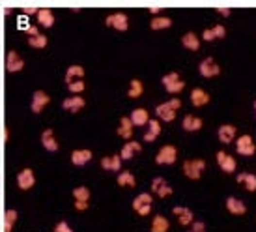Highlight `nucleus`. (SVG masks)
<instances>
[{"instance_id": "f257e3e1", "label": "nucleus", "mask_w": 256, "mask_h": 232, "mask_svg": "<svg viewBox=\"0 0 256 232\" xmlns=\"http://www.w3.org/2000/svg\"><path fill=\"white\" fill-rule=\"evenodd\" d=\"M182 171L185 174V178H189V180H200L204 171H206V161L200 158L185 159L182 165Z\"/></svg>"}, {"instance_id": "f03ea898", "label": "nucleus", "mask_w": 256, "mask_h": 232, "mask_svg": "<svg viewBox=\"0 0 256 232\" xmlns=\"http://www.w3.org/2000/svg\"><path fill=\"white\" fill-rule=\"evenodd\" d=\"M152 204H154V196L150 195L148 191H142L135 196L133 200V210L140 215V217H146L152 214Z\"/></svg>"}, {"instance_id": "7ed1b4c3", "label": "nucleus", "mask_w": 256, "mask_h": 232, "mask_svg": "<svg viewBox=\"0 0 256 232\" xmlns=\"http://www.w3.org/2000/svg\"><path fill=\"white\" fill-rule=\"evenodd\" d=\"M15 182H17V187L21 191H30L36 185V172H34V169H30V167L21 169L17 172V176H15Z\"/></svg>"}, {"instance_id": "20e7f679", "label": "nucleus", "mask_w": 256, "mask_h": 232, "mask_svg": "<svg viewBox=\"0 0 256 232\" xmlns=\"http://www.w3.org/2000/svg\"><path fill=\"white\" fill-rule=\"evenodd\" d=\"M105 26L114 28V30H118V32H125V30L129 28V17H127L123 12L109 13V15L105 17Z\"/></svg>"}, {"instance_id": "39448f33", "label": "nucleus", "mask_w": 256, "mask_h": 232, "mask_svg": "<svg viewBox=\"0 0 256 232\" xmlns=\"http://www.w3.org/2000/svg\"><path fill=\"white\" fill-rule=\"evenodd\" d=\"M176 161H178V148L174 144H165L159 148L157 156H155L157 165H174Z\"/></svg>"}, {"instance_id": "423d86ee", "label": "nucleus", "mask_w": 256, "mask_h": 232, "mask_svg": "<svg viewBox=\"0 0 256 232\" xmlns=\"http://www.w3.org/2000/svg\"><path fill=\"white\" fill-rule=\"evenodd\" d=\"M198 73L202 75L204 79H213V77L221 75V66L213 56H206L204 60L198 64Z\"/></svg>"}, {"instance_id": "0eeeda50", "label": "nucleus", "mask_w": 256, "mask_h": 232, "mask_svg": "<svg viewBox=\"0 0 256 232\" xmlns=\"http://www.w3.org/2000/svg\"><path fill=\"white\" fill-rule=\"evenodd\" d=\"M236 152L239 156H245V158H251L256 154V144L253 141L251 135H239V139H236Z\"/></svg>"}, {"instance_id": "6e6552de", "label": "nucleus", "mask_w": 256, "mask_h": 232, "mask_svg": "<svg viewBox=\"0 0 256 232\" xmlns=\"http://www.w3.org/2000/svg\"><path fill=\"white\" fill-rule=\"evenodd\" d=\"M215 161H217L219 169L224 172V174H234L236 169H238V161H236V158L230 156V154H226V152H222V150H219V152L215 154Z\"/></svg>"}, {"instance_id": "1a4fd4ad", "label": "nucleus", "mask_w": 256, "mask_h": 232, "mask_svg": "<svg viewBox=\"0 0 256 232\" xmlns=\"http://www.w3.org/2000/svg\"><path fill=\"white\" fill-rule=\"evenodd\" d=\"M6 70L10 73H19L25 70V58L17 53V51L10 49L6 53Z\"/></svg>"}, {"instance_id": "9d476101", "label": "nucleus", "mask_w": 256, "mask_h": 232, "mask_svg": "<svg viewBox=\"0 0 256 232\" xmlns=\"http://www.w3.org/2000/svg\"><path fill=\"white\" fill-rule=\"evenodd\" d=\"M51 103V96L45 92V90H36L34 94H32V103H30V109L34 114H39L41 110L45 109L47 105Z\"/></svg>"}, {"instance_id": "9b49d317", "label": "nucleus", "mask_w": 256, "mask_h": 232, "mask_svg": "<svg viewBox=\"0 0 256 232\" xmlns=\"http://www.w3.org/2000/svg\"><path fill=\"white\" fill-rule=\"evenodd\" d=\"M236 137H238V127L234 125V124H222L219 125V129H217V139H219V143L222 144H230L236 141Z\"/></svg>"}, {"instance_id": "f8f14e48", "label": "nucleus", "mask_w": 256, "mask_h": 232, "mask_svg": "<svg viewBox=\"0 0 256 232\" xmlns=\"http://www.w3.org/2000/svg\"><path fill=\"white\" fill-rule=\"evenodd\" d=\"M41 146L45 148L47 152H58L60 150V141L56 139V135H54V131L51 127H47L41 133Z\"/></svg>"}, {"instance_id": "ddd939ff", "label": "nucleus", "mask_w": 256, "mask_h": 232, "mask_svg": "<svg viewBox=\"0 0 256 232\" xmlns=\"http://www.w3.org/2000/svg\"><path fill=\"white\" fill-rule=\"evenodd\" d=\"M94 158V154H92V150H88V148H77L71 152V163H73L75 167H85L88 165L90 161Z\"/></svg>"}, {"instance_id": "4468645a", "label": "nucleus", "mask_w": 256, "mask_h": 232, "mask_svg": "<svg viewBox=\"0 0 256 232\" xmlns=\"http://www.w3.org/2000/svg\"><path fill=\"white\" fill-rule=\"evenodd\" d=\"M86 107V99L83 96H69L62 101V109L68 112H81Z\"/></svg>"}, {"instance_id": "2eb2a0df", "label": "nucleus", "mask_w": 256, "mask_h": 232, "mask_svg": "<svg viewBox=\"0 0 256 232\" xmlns=\"http://www.w3.org/2000/svg\"><path fill=\"white\" fill-rule=\"evenodd\" d=\"M176 110L172 109L171 105L165 101V103H159L157 107H155V116H157L159 122H174L176 120Z\"/></svg>"}, {"instance_id": "dca6fc26", "label": "nucleus", "mask_w": 256, "mask_h": 232, "mask_svg": "<svg viewBox=\"0 0 256 232\" xmlns=\"http://www.w3.org/2000/svg\"><path fill=\"white\" fill-rule=\"evenodd\" d=\"M172 214L178 217L182 227H191V223L195 221V214L187 206H174L172 208Z\"/></svg>"}, {"instance_id": "f3484780", "label": "nucleus", "mask_w": 256, "mask_h": 232, "mask_svg": "<svg viewBox=\"0 0 256 232\" xmlns=\"http://www.w3.org/2000/svg\"><path fill=\"white\" fill-rule=\"evenodd\" d=\"M202 118L200 116H195V114H185L182 120V127L185 131H189V133H196V131H200L202 129Z\"/></svg>"}, {"instance_id": "a211bd4d", "label": "nucleus", "mask_w": 256, "mask_h": 232, "mask_svg": "<svg viewBox=\"0 0 256 232\" xmlns=\"http://www.w3.org/2000/svg\"><path fill=\"white\" fill-rule=\"evenodd\" d=\"M209 101H211V96L207 94L204 88L195 86V88L191 90V103H193L195 107H206Z\"/></svg>"}, {"instance_id": "6ab92c4d", "label": "nucleus", "mask_w": 256, "mask_h": 232, "mask_svg": "<svg viewBox=\"0 0 256 232\" xmlns=\"http://www.w3.org/2000/svg\"><path fill=\"white\" fill-rule=\"evenodd\" d=\"M142 150V144L138 143V141H127L125 144L122 146V150H120V158H122V161H129V159H133L135 154H138Z\"/></svg>"}, {"instance_id": "aec40b11", "label": "nucleus", "mask_w": 256, "mask_h": 232, "mask_svg": "<svg viewBox=\"0 0 256 232\" xmlns=\"http://www.w3.org/2000/svg\"><path fill=\"white\" fill-rule=\"evenodd\" d=\"M36 19H37V26H43V28H51V26H54V13L52 10L49 8H39L36 13Z\"/></svg>"}, {"instance_id": "412c9836", "label": "nucleus", "mask_w": 256, "mask_h": 232, "mask_svg": "<svg viewBox=\"0 0 256 232\" xmlns=\"http://www.w3.org/2000/svg\"><path fill=\"white\" fill-rule=\"evenodd\" d=\"M224 206H226V210L230 212L232 215H245L247 214V204H245L243 200L236 198V196H228L226 202H224Z\"/></svg>"}, {"instance_id": "4be33fe9", "label": "nucleus", "mask_w": 256, "mask_h": 232, "mask_svg": "<svg viewBox=\"0 0 256 232\" xmlns=\"http://www.w3.org/2000/svg\"><path fill=\"white\" fill-rule=\"evenodd\" d=\"M146 125H148V129H146V133H144V141H146V143H154L159 135H161V131H163V125H161V122H159L157 118H150V122H148Z\"/></svg>"}, {"instance_id": "5701e85b", "label": "nucleus", "mask_w": 256, "mask_h": 232, "mask_svg": "<svg viewBox=\"0 0 256 232\" xmlns=\"http://www.w3.org/2000/svg\"><path fill=\"white\" fill-rule=\"evenodd\" d=\"M129 120L133 122L135 127H142V125H146L150 122V112H148L144 107H137V109L129 114Z\"/></svg>"}, {"instance_id": "b1692460", "label": "nucleus", "mask_w": 256, "mask_h": 232, "mask_svg": "<svg viewBox=\"0 0 256 232\" xmlns=\"http://www.w3.org/2000/svg\"><path fill=\"white\" fill-rule=\"evenodd\" d=\"M133 129H135V125H133V122L129 120V116H122L116 133H118V137L125 139V141H131V139H133Z\"/></svg>"}, {"instance_id": "393cba45", "label": "nucleus", "mask_w": 256, "mask_h": 232, "mask_svg": "<svg viewBox=\"0 0 256 232\" xmlns=\"http://www.w3.org/2000/svg\"><path fill=\"white\" fill-rule=\"evenodd\" d=\"M85 68L83 66H79V64H73V66H69L68 70H66V75H64V79H66V83L69 85V83H73V81H83L85 79Z\"/></svg>"}, {"instance_id": "a878e982", "label": "nucleus", "mask_w": 256, "mask_h": 232, "mask_svg": "<svg viewBox=\"0 0 256 232\" xmlns=\"http://www.w3.org/2000/svg\"><path fill=\"white\" fill-rule=\"evenodd\" d=\"M236 180H238V183H243V187L249 193L256 191V174H253V172H239L236 176Z\"/></svg>"}, {"instance_id": "bb28decb", "label": "nucleus", "mask_w": 256, "mask_h": 232, "mask_svg": "<svg viewBox=\"0 0 256 232\" xmlns=\"http://www.w3.org/2000/svg\"><path fill=\"white\" fill-rule=\"evenodd\" d=\"M182 45L185 47L187 51H200V37L196 36L195 32H185L182 36Z\"/></svg>"}, {"instance_id": "cd10ccee", "label": "nucleus", "mask_w": 256, "mask_h": 232, "mask_svg": "<svg viewBox=\"0 0 256 232\" xmlns=\"http://www.w3.org/2000/svg\"><path fill=\"white\" fill-rule=\"evenodd\" d=\"M171 231V221L167 219L163 214H157V215H154V219H152V229L150 232H169Z\"/></svg>"}, {"instance_id": "c85d7f7f", "label": "nucleus", "mask_w": 256, "mask_h": 232, "mask_svg": "<svg viewBox=\"0 0 256 232\" xmlns=\"http://www.w3.org/2000/svg\"><path fill=\"white\" fill-rule=\"evenodd\" d=\"M142 94H144V83L140 79H131L129 86H127V98L138 99Z\"/></svg>"}, {"instance_id": "c756f323", "label": "nucleus", "mask_w": 256, "mask_h": 232, "mask_svg": "<svg viewBox=\"0 0 256 232\" xmlns=\"http://www.w3.org/2000/svg\"><path fill=\"white\" fill-rule=\"evenodd\" d=\"M116 183L120 187H135L137 185V178H135V174L131 171H122L118 172V176H116Z\"/></svg>"}, {"instance_id": "7c9ffc66", "label": "nucleus", "mask_w": 256, "mask_h": 232, "mask_svg": "<svg viewBox=\"0 0 256 232\" xmlns=\"http://www.w3.org/2000/svg\"><path fill=\"white\" fill-rule=\"evenodd\" d=\"M17 217H19V214H17V210H6L4 212V232H13V227H15V223H17Z\"/></svg>"}, {"instance_id": "2f4dec72", "label": "nucleus", "mask_w": 256, "mask_h": 232, "mask_svg": "<svg viewBox=\"0 0 256 232\" xmlns=\"http://www.w3.org/2000/svg\"><path fill=\"white\" fill-rule=\"evenodd\" d=\"M171 26H172V19L171 17H165V15L154 17L150 21V28L152 30H165V28H171Z\"/></svg>"}, {"instance_id": "473e14b6", "label": "nucleus", "mask_w": 256, "mask_h": 232, "mask_svg": "<svg viewBox=\"0 0 256 232\" xmlns=\"http://www.w3.org/2000/svg\"><path fill=\"white\" fill-rule=\"evenodd\" d=\"M28 45L32 47V49H45L47 45H49V37L45 36V34H37V36H32L28 37Z\"/></svg>"}, {"instance_id": "72a5a7b5", "label": "nucleus", "mask_w": 256, "mask_h": 232, "mask_svg": "<svg viewBox=\"0 0 256 232\" xmlns=\"http://www.w3.org/2000/svg\"><path fill=\"white\" fill-rule=\"evenodd\" d=\"M90 198H92V193L86 185H79L73 189V200L77 202H90Z\"/></svg>"}, {"instance_id": "f704fd0d", "label": "nucleus", "mask_w": 256, "mask_h": 232, "mask_svg": "<svg viewBox=\"0 0 256 232\" xmlns=\"http://www.w3.org/2000/svg\"><path fill=\"white\" fill-rule=\"evenodd\" d=\"M68 90H69L71 96H81L86 90V83L85 81H73V83L68 85Z\"/></svg>"}, {"instance_id": "c9c22d12", "label": "nucleus", "mask_w": 256, "mask_h": 232, "mask_svg": "<svg viewBox=\"0 0 256 232\" xmlns=\"http://www.w3.org/2000/svg\"><path fill=\"white\" fill-rule=\"evenodd\" d=\"M185 88V81H176V83H171L169 86H165V90L169 92V94H172V96H178V94H182V90Z\"/></svg>"}, {"instance_id": "e433bc0d", "label": "nucleus", "mask_w": 256, "mask_h": 232, "mask_svg": "<svg viewBox=\"0 0 256 232\" xmlns=\"http://www.w3.org/2000/svg\"><path fill=\"white\" fill-rule=\"evenodd\" d=\"M172 193H174V187H172V185H169V182L163 183L157 191H155V195H157L159 198H167V196H171Z\"/></svg>"}, {"instance_id": "4c0bfd02", "label": "nucleus", "mask_w": 256, "mask_h": 232, "mask_svg": "<svg viewBox=\"0 0 256 232\" xmlns=\"http://www.w3.org/2000/svg\"><path fill=\"white\" fill-rule=\"evenodd\" d=\"M180 79H182V77H180L178 71H169L167 75H163L161 83H163V86H169L171 83H176V81H180Z\"/></svg>"}, {"instance_id": "58836bf2", "label": "nucleus", "mask_w": 256, "mask_h": 232, "mask_svg": "<svg viewBox=\"0 0 256 232\" xmlns=\"http://www.w3.org/2000/svg\"><path fill=\"white\" fill-rule=\"evenodd\" d=\"M211 32H213V37L215 39H224L226 37V28H224V25L211 26Z\"/></svg>"}, {"instance_id": "ea45409f", "label": "nucleus", "mask_w": 256, "mask_h": 232, "mask_svg": "<svg viewBox=\"0 0 256 232\" xmlns=\"http://www.w3.org/2000/svg\"><path fill=\"white\" fill-rule=\"evenodd\" d=\"M54 232H75V231L69 227L68 221H58V223L54 225Z\"/></svg>"}, {"instance_id": "a19ab883", "label": "nucleus", "mask_w": 256, "mask_h": 232, "mask_svg": "<svg viewBox=\"0 0 256 232\" xmlns=\"http://www.w3.org/2000/svg\"><path fill=\"white\" fill-rule=\"evenodd\" d=\"M99 165H101V169H103V171L112 172V156H105V158H101Z\"/></svg>"}, {"instance_id": "79ce46f5", "label": "nucleus", "mask_w": 256, "mask_h": 232, "mask_svg": "<svg viewBox=\"0 0 256 232\" xmlns=\"http://www.w3.org/2000/svg\"><path fill=\"white\" fill-rule=\"evenodd\" d=\"M191 231L193 232H206V223H204V221H193V223H191Z\"/></svg>"}, {"instance_id": "37998d69", "label": "nucleus", "mask_w": 256, "mask_h": 232, "mask_svg": "<svg viewBox=\"0 0 256 232\" xmlns=\"http://www.w3.org/2000/svg\"><path fill=\"white\" fill-rule=\"evenodd\" d=\"M163 183H167V180H165L163 176H155V178L152 180V191L155 193V191H157V189L161 187V185H163Z\"/></svg>"}, {"instance_id": "c03bdc74", "label": "nucleus", "mask_w": 256, "mask_h": 232, "mask_svg": "<svg viewBox=\"0 0 256 232\" xmlns=\"http://www.w3.org/2000/svg\"><path fill=\"white\" fill-rule=\"evenodd\" d=\"M37 10L39 8H36V6H23V15L25 17H32V15H36Z\"/></svg>"}, {"instance_id": "a18cd8bd", "label": "nucleus", "mask_w": 256, "mask_h": 232, "mask_svg": "<svg viewBox=\"0 0 256 232\" xmlns=\"http://www.w3.org/2000/svg\"><path fill=\"white\" fill-rule=\"evenodd\" d=\"M167 103H169V105H171V107L176 110V112L182 109V99H180V98H171L169 101H167Z\"/></svg>"}, {"instance_id": "49530a36", "label": "nucleus", "mask_w": 256, "mask_h": 232, "mask_svg": "<svg viewBox=\"0 0 256 232\" xmlns=\"http://www.w3.org/2000/svg\"><path fill=\"white\" fill-rule=\"evenodd\" d=\"M202 39H204V41H215V37H213V32H211V28H206V30L202 32Z\"/></svg>"}, {"instance_id": "de8ad7c7", "label": "nucleus", "mask_w": 256, "mask_h": 232, "mask_svg": "<svg viewBox=\"0 0 256 232\" xmlns=\"http://www.w3.org/2000/svg\"><path fill=\"white\" fill-rule=\"evenodd\" d=\"M73 206L77 212H85V210H88L90 202H77V200H73Z\"/></svg>"}, {"instance_id": "09e8293b", "label": "nucleus", "mask_w": 256, "mask_h": 232, "mask_svg": "<svg viewBox=\"0 0 256 232\" xmlns=\"http://www.w3.org/2000/svg\"><path fill=\"white\" fill-rule=\"evenodd\" d=\"M26 34H28V37H32V36H37V34H39V30H37V26H28V28H26L25 30Z\"/></svg>"}, {"instance_id": "8fccbe9b", "label": "nucleus", "mask_w": 256, "mask_h": 232, "mask_svg": "<svg viewBox=\"0 0 256 232\" xmlns=\"http://www.w3.org/2000/svg\"><path fill=\"white\" fill-rule=\"evenodd\" d=\"M217 13H219V15H222V17H228V15L232 13V10H230V8H217Z\"/></svg>"}, {"instance_id": "3c124183", "label": "nucleus", "mask_w": 256, "mask_h": 232, "mask_svg": "<svg viewBox=\"0 0 256 232\" xmlns=\"http://www.w3.org/2000/svg\"><path fill=\"white\" fill-rule=\"evenodd\" d=\"M148 12L152 13V15H154V17H159V13H161V8H157V6H152V8H150V10H148Z\"/></svg>"}, {"instance_id": "603ef678", "label": "nucleus", "mask_w": 256, "mask_h": 232, "mask_svg": "<svg viewBox=\"0 0 256 232\" xmlns=\"http://www.w3.org/2000/svg\"><path fill=\"white\" fill-rule=\"evenodd\" d=\"M10 139V127H4V141Z\"/></svg>"}, {"instance_id": "864d4df0", "label": "nucleus", "mask_w": 256, "mask_h": 232, "mask_svg": "<svg viewBox=\"0 0 256 232\" xmlns=\"http://www.w3.org/2000/svg\"><path fill=\"white\" fill-rule=\"evenodd\" d=\"M2 13H4V15H12L13 10H12V8H4V12H2Z\"/></svg>"}, {"instance_id": "5fc2aeb1", "label": "nucleus", "mask_w": 256, "mask_h": 232, "mask_svg": "<svg viewBox=\"0 0 256 232\" xmlns=\"http://www.w3.org/2000/svg\"><path fill=\"white\" fill-rule=\"evenodd\" d=\"M253 107H255V110H256V99H255V103H253Z\"/></svg>"}, {"instance_id": "6e6d98bb", "label": "nucleus", "mask_w": 256, "mask_h": 232, "mask_svg": "<svg viewBox=\"0 0 256 232\" xmlns=\"http://www.w3.org/2000/svg\"><path fill=\"white\" fill-rule=\"evenodd\" d=\"M187 232H193V231H187Z\"/></svg>"}, {"instance_id": "4d7b16f0", "label": "nucleus", "mask_w": 256, "mask_h": 232, "mask_svg": "<svg viewBox=\"0 0 256 232\" xmlns=\"http://www.w3.org/2000/svg\"><path fill=\"white\" fill-rule=\"evenodd\" d=\"M255 116H256V110H255Z\"/></svg>"}]
</instances>
